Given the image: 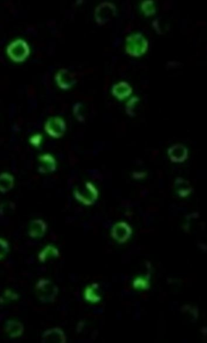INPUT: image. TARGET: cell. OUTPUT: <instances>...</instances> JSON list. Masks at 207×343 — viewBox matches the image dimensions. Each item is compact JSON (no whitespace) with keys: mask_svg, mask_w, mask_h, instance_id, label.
I'll list each match as a JSON object with an SVG mask.
<instances>
[{"mask_svg":"<svg viewBox=\"0 0 207 343\" xmlns=\"http://www.w3.org/2000/svg\"><path fill=\"white\" fill-rule=\"evenodd\" d=\"M36 293L42 303H50L56 300L58 289L50 280L42 279L36 283Z\"/></svg>","mask_w":207,"mask_h":343,"instance_id":"1","label":"cell"},{"mask_svg":"<svg viewBox=\"0 0 207 343\" xmlns=\"http://www.w3.org/2000/svg\"><path fill=\"white\" fill-rule=\"evenodd\" d=\"M6 53L14 62L22 63L29 56L30 47L25 41L21 39L16 40L8 47Z\"/></svg>","mask_w":207,"mask_h":343,"instance_id":"2","label":"cell"},{"mask_svg":"<svg viewBox=\"0 0 207 343\" xmlns=\"http://www.w3.org/2000/svg\"><path fill=\"white\" fill-rule=\"evenodd\" d=\"M74 197L84 205H90L94 203L98 197V191L90 182H86L83 186L77 187L74 191Z\"/></svg>","mask_w":207,"mask_h":343,"instance_id":"3","label":"cell"},{"mask_svg":"<svg viewBox=\"0 0 207 343\" xmlns=\"http://www.w3.org/2000/svg\"><path fill=\"white\" fill-rule=\"evenodd\" d=\"M45 130L48 135L53 138L58 139L66 131V123L62 119L58 117H54L48 120L46 123Z\"/></svg>","mask_w":207,"mask_h":343,"instance_id":"4","label":"cell"},{"mask_svg":"<svg viewBox=\"0 0 207 343\" xmlns=\"http://www.w3.org/2000/svg\"><path fill=\"white\" fill-rule=\"evenodd\" d=\"M131 235L132 229L130 226L124 222H118L112 229V236L120 243L127 241Z\"/></svg>","mask_w":207,"mask_h":343,"instance_id":"5","label":"cell"},{"mask_svg":"<svg viewBox=\"0 0 207 343\" xmlns=\"http://www.w3.org/2000/svg\"><path fill=\"white\" fill-rule=\"evenodd\" d=\"M56 80L58 85L63 90H68L76 83L74 74L65 68H63V69L58 72L56 76Z\"/></svg>","mask_w":207,"mask_h":343,"instance_id":"6","label":"cell"},{"mask_svg":"<svg viewBox=\"0 0 207 343\" xmlns=\"http://www.w3.org/2000/svg\"><path fill=\"white\" fill-rule=\"evenodd\" d=\"M42 342L44 343H66V335L64 332L58 327L48 329L44 332L42 335Z\"/></svg>","mask_w":207,"mask_h":343,"instance_id":"7","label":"cell"},{"mask_svg":"<svg viewBox=\"0 0 207 343\" xmlns=\"http://www.w3.org/2000/svg\"><path fill=\"white\" fill-rule=\"evenodd\" d=\"M114 8L108 3H102L95 11V19L100 25H104L114 16Z\"/></svg>","mask_w":207,"mask_h":343,"instance_id":"8","label":"cell"},{"mask_svg":"<svg viewBox=\"0 0 207 343\" xmlns=\"http://www.w3.org/2000/svg\"><path fill=\"white\" fill-rule=\"evenodd\" d=\"M38 161V171L40 173H52L56 169V161L55 158L50 154L40 156Z\"/></svg>","mask_w":207,"mask_h":343,"instance_id":"9","label":"cell"},{"mask_svg":"<svg viewBox=\"0 0 207 343\" xmlns=\"http://www.w3.org/2000/svg\"><path fill=\"white\" fill-rule=\"evenodd\" d=\"M170 159L174 163H182L188 157V150L181 144H176L168 150Z\"/></svg>","mask_w":207,"mask_h":343,"instance_id":"10","label":"cell"},{"mask_svg":"<svg viewBox=\"0 0 207 343\" xmlns=\"http://www.w3.org/2000/svg\"><path fill=\"white\" fill-rule=\"evenodd\" d=\"M47 226L42 219H36L33 220L30 225L28 235L32 238H42L45 235Z\"/></svg>","mask_w":207,"mask_h":343,"instance_id":"11","label":"cell"},{"mask_svg":"<svg viewBox=\"0 0 207 343\" xmlns=\"http://www.w3.org/2000/svg\"><path fill=\"white\" fill-rule=\"evenodd\" d=\"M5 330L10 337L16 338L22 334L24 328L21 322L10 320L6 322Z\"/></svg>","mask_w":207,"mask_h":343,"instance_id":"12","label":"cell"},{"mask_svg":"<svg viewBox=\"0 0 207 343\" xmlns=\"http://www.w3.org/2000/svg\"><path fill=\"white\" fill-rule=\"evenodd\" d=\"M176 191L180 197H186L192 193V187L188 181L182 178H178L175 182Z\"/></svg>","mask_w":207,"mask_h":343,"instance_id":"13","label":"cell"},{"mask_svg":"<svg viewBox=\"0 0 207 343\" xmlns=\"http://www.w3.org/2000/svg\"><path fill=\"white\" fill-rule=\"evenodd\" d=\"M14 184V178L12 175L4 173L0 174V192L6 193L11 190Z\"/></svg>","mask_w":207,"mask_h":343,"instance_id":"14","label":"cell"},{"mask_svg":"<svg viewBox=\"0 0 207 343\" xmlns=\"http://www.w3.org/2000/svg\"><path fill=\"white\" fill-rule=\"evenodd\" d=\"M60 255L58 250L56 247L48 245L39 254L38 258L40 262H46L50 259L56 258Z\"/></svg>","mask_w":207,"mask_h":343,"instance_id":"15","label":"cell"},{"mask_svg":"<svg viewBox=\"0 0 207 343\" xmlns=\"http://www.w3.org/2000/svg\"><path fill=\"white\" fill-rule=\"evenodd\" d=\"M98 286L96 284H93L92 286L87 288L84 291V298L87 301L92 303H97L100 300V297L98 293Z\"/></svg>","mask_w":207,"mask_h":343,"instance_id":"16","label":"cell"},{"mask_svg":"<svg viewBox=\"0 0 207 343\" xmlns=\"http://www.w3.org/2000/svg\"><path fill=\"white\" fill-rule=\"evenodd\" d=\"M84 108L81 104L77 103L74 105V116L79 121L82 122L84 120Z\"/></svg>","mask_w":207,"mask_h":343,"instance_id":"17","label":"cell"},{"mask_svg":"<svg viewBox=\"0 0 207 343\" xmlns=\"http://www.w3.org/2000/svg\"><path fill=\"white\" fill-rule=\"evenodd\" d=\"M9 251V245L8 242L0 239V259L4 258Z\"/></svg>","mask_w":207,"mask_h":343,"instance_id":"18","label":"cell"},{"mask_svg":"<svg viewBox=\"0 0 207 343\" xmlns=\"http://www.w3.org/2000/svg\"><path fill=\"white\" fill-rule=\"evenodd\" d=\"M42 142V136L38 135L34 136L30 139V143L32 144L33 146L38 147L40 145V143Z\"/></svg>","mask_w":207,"mask_h":343,"instance_id":"19","label":"cell"}]
</instances>
